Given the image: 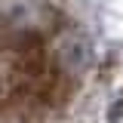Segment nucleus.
<instances>
[{
    "label": "nucleus",
    "mask_w": 123,
    "mask_h": 123,
    "mask_svg": "<svg viewBox=\"0 0 123 123\" xmlns=\"http://www.w3.org/2000/svg\"><path fill=\"white\" fill-rule=\"evenodd\" d=\"M92 40L80 31H65L55 40V65L62 74L68 77H80L92 68Z\"/></svg>",
    "instance_id": "obj_1"
}]
</instances>
